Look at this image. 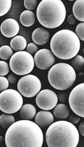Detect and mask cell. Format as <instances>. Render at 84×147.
Instances as JSON below:
<instances>
[{"label": "cell", "instance_id": "obj_19", "mask_svg": "<svg viewBox=\"0 0 84 147\" xmlns=\"http://www.w3.org/2000/svg\"><path fill=\"white\" fill-rule=\"evenodd\" d=\"M20 20L23 26L25 27H30L35 22V16L30 10H24L20 15Z\"/></svg>", "mask_w": 84, "mask_h": 147}, {"label": "cell", "instance_id": "obj_16", "mask_svg": "<svg viewBox=\"0 0 84 147\" xmlns=\"http://www.w3.org/2000/svg\"><path fill=\"white\" fill-rule=\"evenodd\" d=\"M10 47L15 51H24V50L27 47L26 39L22 36H16L12 38L10 41Z\"/></svg>", "mask_w": 84, "mask_h": 147}, {"label": "cell", "instance_id": "obj_31", "mask_svg": "<svg viewBox=\"0 0 84 147\" xmlns=\"http://www.w3.org/2000/svg\"><path fill=\"white\" fill-rule=\"evenodd\" d=\"M76 21L77 19L73 15H69V17H68V22L69 23L70 25H74L75 23H76Z\"/></svg>", "mask_w": 84, "mask_h": 147}, {"label": "cell", "instance_id": "obj_17", "mask_svg": "<svg viewBox=\"0 0 84 147\" xmlns=\"http://www.w3.org/2000/svg\"><path fill=\"white\" fill-rule=\"evenodd\" d=\"M72 12L76 19L84 22V0H77L75 1Z\"/></svg>", "mask_w": 84, "mask_h": 147}, {"label": "cell", "instance_id": "obj_30", "mask_svg": "<svg viewBox=\"0 0 84 147\" xmlns=\"http://www.w3.org/2000/svg\"><path fill=\"white\" fill-rule=\"evenodd\" d=\"M8 81H9V83L10 84L15 83L17 82V77L15 76L14 74H10L8 77Z\"/></svg>", "mask_w": 84, "mask_h": 147}, {"label": "cell", "instance_id": "obj_12", "mask_svg": "<svg viewBox=\"0 0 84 147\" xmlns=\"http://www.w3.org/2000/svg\"><path fill=\"white\" fill-rule=\"evenodd\" d=\"M20 31V25L14 19H7L1 25V32L7 38L15 37Z\"/></svg>", "mask_w": 84, "mask_h": 147}, {"label": "cell", "instance_id": "obj_8", "mask_svg": "<svg viewBox=\"0 0 84 147\" xmlns=\"http://www.w3.org/2000/svg\"><path fill=\"white\" fill-rule=\"evenodd\" d=\"M19 92L26 98H32L37 95L41 89V83L38 77L28 74L23 76L17 84Z\"/></svg>", "mask_w": 84, "mask_h": 147}, {"label": "cell", "instance_id": "obj_1", "mask_svg": "<svg viewBox=\"0 0 84 147\" xmlns=\"http://www.w3.org/2000/svg\"><path fill=\"white\" fill-rule=\"evenodd\" d=\"M7 147H41L43 134L36 122L22 120L14 122L5 136Z\"/></svg>", "mask_w": 84, "mask_h": 147}, {"label": "cell", "instance_id": "obj_25", "mask_svg": "<svg viewBox=\"0 0 84 147\" xmlns=\"http://www.w3.org/2000/svg\"><path fill=\"white\" fill-rule=\"evenodd\" d=\"M9 72V66L5 61H0V76H4Z\"/></svg>", "mask_w": 84, "mask_h": 147}, {"label": "cell", "instance_id": "obj_24", "mask_svg": "<svg viewBox=\"0 0 84 147\" xmlns=\"http://www.w3.org/2000/svg\"><path fill=\"white\" fill-rule=\"evenodd\" d=\"M76 34L80 40L84 41V22L80 23L77 26Z\"/></svg>", "mask_w": 84, "mask_h": 147}, {"label": "cell", "instance_id": "obj_7", "mask_svg": "<svg viewBox=\"0 0 84 147\" xmlns=\"http://www.w3.org/2000/svg\"><path fill=\"white\" fill-rule=\"evenodd\" d=\"M22 95L15 90H6L0 94V109L6 113H16L23 106Z\"/></svg>", "mask_w": 84, "mask_h": 147}, {"label": "cell", "instance_id": "obj_20", "mask_svg": "<svg viewBox=\"0 0 84 147\" xmlns=\"http://www.w3.org/2000/svg\"><path fill=\"white\" fill-rule=\"evenodd\" d=\"M15 122L13 115L9 113H3L0 116V125L3 129H8Z\"/></svg>", "mask_w": 84, "mask_h": 147}, {"label": "cell", "instance_id": "obj_15", "mask_svg": "<svg viewBox=\"0 0 84 147\" xmlns=\"http://www.w3.org/2000/svg\"><path fill=\"white\" fill-rule=\"evenodd\" d=\"M36 109L33 105L26 104L22 106L20 111V115L23 120H30L36 115Z\"/></svg>", "mask_w": 84, "mask_h": 147}, {"label": "cell", "instance_id": "obj_18", "mask_svg": "<svg viewBox=\"0 0 84 147\" xmlns=\"http://www.w3.org/2000/svg\"><path fill=\"white\" fill-rule=\"evenodd\" d=\"M54 116L59 120H64L70 115V111L67 105L65 104H59L55 107L53 111Z\"/></svg>", "mask_w": 84, "mask_h": 147}, {"label": "cell", "instance_id": "obj_9", "mask_svg": "<svg viewBox=\"0 0 84 147\" xmlns=\"http://www.w3.org/2000/svg\"><path fill=\"white\" fill-rule=\"evenodd\" d=\"M69 105L75 113L84 118V83L79 84L71 91Z\"/></svg>", "mask_w": 84, "mask_h": 147}, {"label": "cell", "instance_id": "obj_29", "mask_svg": "<svg viewBox=\"0 0 84 147\" xmlns=\"http://www.w3.org/2000/svg\"><path fill=\"white\" fill-rule=\"evenodd\" d=\"M68 121L72 123L73 125H76V124L79 123V122L80 121V116H79L78 115H77L76 113L73 112V113L69 115V116L68 117Z\"/></svg>", "mask_w": 84, "mask_h": 147}, {"label": "cell", "instance_id": "obj_3", "mask_svg": "<svg viewBox=\"0 0 84 147\" xmlns=\"http://www.w3.org/2000/svg\"><path fill=\"white\" fill-rule=\"evenodd\" d=\"M80 39L76 33L70 30H62L56 32L50 41V48L56 57L68 60L77 55L79 52Z\"/></svg>", "mask_w": 84, "mask_h": 147}, {"label": "cell", "instance_id": "obj_33", "mask_svg": "<svg viewBox=\"0 0 84 147\" xmlns=\"http://www.w3.org/2000/svg\"><path fill=\"white\" fill-rule=\"evenodd\" d=\"M83 54H84V48H83Z\"/></svg>", "mask_w": 84, "mask_h": 147}, {"label": "cell", "instance_id": "obj_21", "mask_svg": "<svg viewBox=\"0 0 84 147\" xmlns=\"http://www.w3.org/2000/svg\"><path fill=\"white\" fill-rule=\"evenodd\" d=\"M13 55V49L8 45H3L0 48V58L2 60H8Z\"/></svg>", "mask_w": 84, "mask_h": 147}, {"label": "cell", "instance_id": "obj_22", "mask_svg": "<svg viewBox=\"0 0 84 147\" xmlns=\"http://www.w3.org/2000/svg\"><path fill=\"white\" fill-rule=\"evenodd\" d=\"M71 66L75 69V70L79 71L83 69L84 66V59L81 55H77L72 60Z\"/></svg>", "mask_w": 84, "mask_h": 147}, {"label": "cell", "instance_id": "obj_11", "mask_svg": "<svg viewBox=\"0 0 84 147\" xmlns=\"http://www.w3.org/2000/svg\"><path fill=\"white\" fill-rule=\"evenodd\" d=\"M34 60L37 67L45 70L52 67L55 62V58L52 51L48 49H41L35 55Z\"/></svg>", "mask_w": 84, "mask_h": 147}, {"label": "cell", "instance_id": "obj_4", "mask_svg": "<svg viewBox=\"0 0 84 147\" xmlns=\"http://www.w3.org/2000/svg\"><path fill=\"white\" fill-rule=\"evenodd\" d=\"M66 9L61 0H42L37 9V17L42 26L56 28L64 22Z\"/></svg>", "mask_w": 84, "mask_h": 147}, {"label": "cell", "instance_id": "obj_32", "mask_svg": "<svg viewBox=\"0 0 84 147\" xmlns=\"http://www.w3.org/2000/svg\"><path fill=\"white\" fill-rule=\"evenodd\" d=\"M79 132L81 136H84V121L81 123V125L79 127Z\"/></svg>", "mask_w": 84, "mask_h": 147}, {"label": "cell", "instance_id": "obj_23", "mask_svg": "<svg viewBox=\"0 0 84 147\" xmlns=\"http://www.w3.org/2000/svg\"><path fill=\"white\" fill-rule=\"evenodd\" d=\"M11 0H1L0 1V16L2 17L9 11L11 8Z\"/></svg>", "mask_w": 84, "mask_h": 147}, {"label": "cell", "instance_id": "obj_6", "mask_svg": "<svg viewBox=\"0 0 84 147\" xmlns=\"http://www.w3.org/2000/svg\"><path fill=\"white\" fill-rule=\"evenodd\" d=\"M35 60L32 55L26 51L17 52L10 60V67L14 74L26 76L33 70Z\"/></svg>", "mask_w": 84, "mask_h": 147}, {"label": "cell", "instance_id": "obj_14", "mask_svg": "<svg viewBox=\"0 0 84 147\" xmlns=\"http://www.w3.org/2000/svg\"><path fill=\"white\" fill-rule=\"evenodd\" d=\"M50 38V33L48 30L42 28H38L33 31L32 39L37 45H43L48 42Z\"/></svg>", "mask_w": 84, "mask_h": 147}, {"label": "cell", "instance_id": "obj_26", "mask_svg": "<svg viewBox=\"0 0 84 147\" xmlns=\"http://www.w3.org/2000/svg\"><path fill=\"white\" fill-rule=\"evenodd\" d=\"M24 6L28 10H33L35 9L37 1V0H25L24 1Z\"/></svg>", "mask_w": 84, "mask_h": 147}, {"label": "cell", "instance_id": "obj_27", "mask_svg": "<svg viewBox=\"0 0 84 147\" xmlns=\"http://www.w3.org/2000/svg\"><path fill=\"white\" fill-rule=\"evenodd\" d=\"M9 86V81L8 78H5L4 76H0V91H3L7 90Z\"/></svg>", "mask_w": 84, "mask_h": 147}, {"label": "cell", "instance_id": "obj_10", "mask_svg": "<svg viewBox=\"0 0 84 147\" xmlns=\"http://www.w3.org/2000/svg\"><path fill=\"white\" fill-rule=\"evenodd\" d=\"M58 102V97L53 91L43 90L40 91L36 97V104L38 107L45 111L55 108Z\"/></svg>", "mask_w": 84, "mask_h": 147}, {"label": "cell", "instance_id": "obj_5", "mask_svg": "<svg viewBox=\"0 0 84 147\" xmlns=\"http://www.w3.org/2000/svg\"><path fill=\"white\" fill-rule=\"evenodd\" d=\"M76 72L70 65L59 63L55 64L48 71L49 83L57 90L64 91L73 85L76 80Z\"/></svg>", "mask_w": 84, "mask_h": 147}, {"label": "cell", "instance_id": "obj_28", "mask_svg": "<svg viewBox=\"0 0 84 147\" xmlns=\"http://www.w3.org/2000/svg\"><path fill=\"white\" fill-rule=\"evenodd\" d=\"M26 50H27V52L30 54V55H35L37 52L39 51L38 50V47L37 46L35 43H29L27 45V47H26Z\"/></svg>", "mask_w": 84, "mask_h": 147}, {"label": "cell", "instance_id": "obj_2", "mask_svg": "<svg viewBox=\"0 0 84 147\" xmlns=\"http://www.w3.org/2000/svg\"><path fill=\"white\" fill-rule=\"evenodd\" d=\"M45 141L48 147H77L79 141V132L69 121L59 120L48 127Z\"/></svg>", "mask_w": 84, "mask_h": 147}, {"label": "cell", "instance_id": "obj_13", "mask_svg": "<svg viewBox=\"0 0 84 147\" xmlns=\"http://www.w3.org/2000/svg\"><path fill=\"white\" fill-rule=\"evenodd\" d=\"M35 122L41 128L50 127L54 122L53 115L48 111H41L35 115Z\"/></svg>", "mask_w": 84, "mask_h": 147}]
</instances>
